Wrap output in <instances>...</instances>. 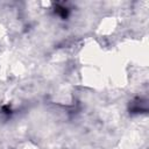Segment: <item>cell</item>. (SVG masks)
<instances>
[{
  "instance_id": "7a4b0ae2",
  "label": "cell",
  "mask_w": 149,
  "mask_h": 149,
  "mask_svg": "<svg viewBox=\"0 0 149 149\" xmlns=\"http://www.w3.org/2000/svg\"><path fill=\"white\" fill-rule=\"evenodd\" d=\"M58 15H61V17L62 19H65L66 16H68V14H69V10H68V8L66 7H64V6H57V8H56V10H55Z\"/></svg>"
},
{
  "instance_id": "6da1fadb",
  "label": "cell",
  "mask_w": 149,
  "mask_h": 149,
  "mask_svg": "<svg viewBox=\"0 0 149 149\" xmlns=\"http://www.w3.org/2000/svg\"><path fill=\"white\" fill-rule=\"evenodd\" d=\"M130 111L133 113H140L141 111H147V107H146V102L142 101L141 99H137L136 102H133L132 107H130Z\"/></svg>"
}]
</instances>
